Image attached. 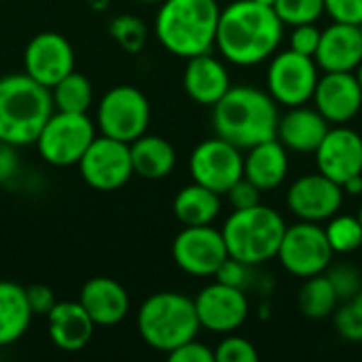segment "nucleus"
Segmentation results:
<instances>
[{
    "mask_svg": "<svg viewBox=\"0 0 362 362\" xmlns=\"http://www.w3.org/2000/svg\"><path fill=\"white\" fill-rule=\"evenodd\" d=\"M284 36V23L274 6L235 0L221 11L216 47L235 66H257L272 57Z\"/></svg>",
    "mask_w": 362,
    "mask_h": 362,
    "instance_id": "nucleus-1",
    "label": "nucleus"
},
{
    "mask_svg": "<svg viewBox=\"0 0 362 362\" xmlns=\"http://www.w3.org/2000/svg\"><path fill=\"white\" fill-rule=\"evenodd\" d=\"M278 102L269 91L238 85L212 106V125L218 138L248 151L261 142L278 138Z\"/></svg>",
    "mask_w": 362,
    "mask_h": 362,
    "instance_id": "nucleus-2",
    "label": "nucleus"
},
{
    "mask_svg": "<svg viewBox=\"0 0 362 362\" xmlns=\"http://www.w3.org/2000/svg\"><path fill=\"white\" fill-rule=\"evenodd\" d=\"M221 11L216 0H163L155 17V36L176 57L210 53Z\"/></svg>",
    "mask_w": 362,
    "mask_h": 362,
    "instance_id": "nucleus-3",
    "label": "nucleus"
},
{
    "mask_svg": "<svg viewBox=\"0 0 362 362\" xmlns=\"http://www.w3.org/2000/svg\"><path fill=\"white\" fill-rule=\"evenodd\" d=\"M51 89L25 72L0 76V140L17 148L36 142L53 115Z\"/></svg>",
    "mask_w": 362,
    "mask_h": 362,
    "instance_id": "nucleus-4",
    "label": "nucleus"
},
{
    "mask_svg": "<svg viewBox=\"0 0 362 362\" xmlns=\"http://www.w3.org/2000/svg\"><path fill=\"white\" fill-rule=\"evenodd\" d=\"M138 333L142 341L163 354L197 337L202 325L197 318L195 301L182 293L163 291L155 293L138 310Z\"/></svg>",
    "mask_w": 362,
    "mask_h": 362,
    "instance_id": "nucleus-5",
    "label": "nucleus"
},
{
    "mask_svg": "<svg viewBox=\"0 0 362 362\" xmlns=\"http://www.w3.org/2000/svg\"><path fill=\"white\" fill-rule=\"evenodd\" d=\"M221 231L229 257L255 267L278 257L286 223L274 208L259 204L246 210H233Z\"/></svg>",
    "mask_w": 362,
    "mask_h": 362,
    "instance_id": "nucleus-6",
    "label": "nucleus"
},
{
    "mask_svg": "<svg viewBox=\"0 0 362 362\" xmlns=\"http://www.w3.org/2000/svg\"><path fill=\"white\" fill-rule=\"evenodd\" d=\"M98 136V125L87 112L53 110L36 138L40 159L55 168L78 165L81 157Z\"/></svg>",
    "mask_w": 362,
    "mask_h": 362,
    "instance_id": "nucleus-7",
    "label": "nucleus"
},
{
    "mask_svg": "<svg viewBox=\"0 0 362 362\" xmlns=\"http://www.w3.org/2000/svg\"><path fill=\"white\" fill-rule=\"evenodd\" d=\"M151 123V104L146 95L134 85H117L108 89L95 110V125L100 134L134 142L144 136Z\"/></svg>",
    "mask_w": 362,
    "mask_h": 362,
    "instance_id": "nucleus-8",
    "label": "nucleus"
},
{
    "mask_svg": "<svg viewBox=\"0 0 362 362\" xmlns=\"http://www.w3.org/2000/svg\"><path fill=\"white\" fill-rule=\"evenodd\" d=\"M333 255L335 252L329 244L325 227L312 221H301L293 227H286L278 250L282 267L295 278H312L325 274Z\"/></svg>",
    "mask_w": 362,
    "mask_h": 362,
    "instance_id": "nucleus-9",
    "label": "nucleus"
},
{
    "mask_svg": "<svg viewBox=\"0 0 362 362\" xmlns=\"http://www.w3.org/2000/svg\"><path fill=\"white\" fill-rule=\"evenodd\" d=\"M318 78L320 74L314 57L286 49L272 55V64L267 68V91L286 108L303 106L314 98Z\"/></svg>",
    "mask_w": 362,
    "mask_h": 362,
    "instance_id": "nucleus-10",
    "label": "nucleus"
},
{
    "mask_svg": "<svg viewBox=\"0 0 362 362\" xmlns=\"http://www.w3.org/2000/svg\"><path fill=\"white\" fill-rule=\"evenodd\" d=\"M78 172L85 185L95 191L121 189L134 176L129 144L104 134L95 136V140L89 144L78 161Z\"/></svg>",
    "mask_w": 362,
    "mask_h": 362,
    "instance_id": "nucleus-11",
    "label": "nucleus"
},
{
    "mask_svg": "<svg viewBox=\"0 0 362 362\" xmlns=\"http://www.w3.org/2000/svg\"><path fill=\"white\" fill-rule=\"evenodd\" d=\"M189 170L195 182L225 195L244 176L242 148L218 136L204 140L193 148Z\"/></svg>",
    "mask_w": 362,
    "mask_h": 362,
    "instance_id": "nucleus-12",
    "label": "nucleus"
},
{
    "mask_svg": "<svg viewBox=\"0 0 362 362\" xmlns=\"http://www.w3.org/2000/svg\"><path fill=\"white\" fill-rule=\"evenodd\" d=\"M172 257L174 263L189 276L195 278H210L216 276L218 267L229 257L223 231L199 225V227H185L172 242Z\"/></svg>",
    "mask_w": 362,
    "mask_h": 362,
    "instance_id": "nucleus-13",
    "label": "nucleus"
},
{
    "mask_svg": "<svg viewBox=\"0 0 362 362\" xmlns=\"http://www.w3.org/2000/svg\"><path fill=\"white\" fill-rule=\"evenodd\" d=\"M72 70L74 49L59 32H40L23 49V72L49 89Z\"/></svg>",
    "mask_w": 362,
    "mask_h": 362,
    "instance_id": "nucleus-14",
    "label": "nucleus"
},
{
    "mask_svg": "<svg viewBox=\"0 0 362 362\" xmlns=\"http://www.w3.org/2000/svg\"><path fill=\"white\" fill-rule=\"evenodd\" d=\"M193 301H195L202 329H208L221 335H227L240 329L246 322L248 312H250L244 291L223 284L218 280L202 288Z\"/></svg>",
    "mask_w": 362,
    "mask_h": 362,
    "instance_id": "nucleus-15",
    "label": "nucleus"
},
{
    "mask_svg": "<svg viewBox=\"0 0 362 362\" xmlns=\"http://www.w3.org/2000/svg\"><path fill=\"white\" fill-rule=\"evenodd\" d=\"M344 202V189L329 176L316 172L305 174L293 182L286 195L288 210L301 218L312 223H322L335 216Z\"/></svg>",
    "mask_w": 362,
    "mask_h": 362,
    "instance_id": "nucleus-16",
    "label": "nucleus"
},
{
    "mask_svg": "<svg viewBox=\"0 0 362 362\" xmlns=\"http://www.w3.org/2000/svg\"><path fill=\"white\" fill-rule=\"evenodd\" d=\"M318 172L337 185L362 174V138L350 127H331L316 148Z\"/></svg>",
    "mask_w": 362,
    "mask_h": 362,
    "instance_id": "nucleus-17",
    "label": "nucleus"
},
{
    "mask_svg": "<svg viewBox=\"0 0 362 362\" xmlns=\"http://www.w3.org/2000/svg\"><path fill=\"white\" fill-rule=\"evenodd\" d=\"M312 100L329 123L344 125L361 112L362 87L354 72H325Z\"/></svg>",
    "mask_w": 362,
    "mask_h": 362,
    "instance_id": "nucleus-18",
    "label": "nucleus"
},
{
    "mask_svg": "<svg viewBox=\"0 0 362 362\" xmlns=\"http://www.w3.org/2000/svg\"><path fill=\"white\" fill-rule=\"evenodd\" d=\"M314 59L325 72H354L362 62L361 28L356 23L333 21L322 30Z\"/></svg>",
    "mask_w": 362,
    "mask_h": 362,
    "instance_id": "nucleus-19",
    "label": "nucleus"
},
{
    "mask_svg": "<svg viewBox=\"0 0 362 362\" xmlns=\"http://www.w3.org/2000/svg\"><path fill=\"white\" fill-rule=\"evenodd\" d=\"M78 301L95 327H115L129 314V295L125 286L108 276L89 278L78 293Z\"/></svg>",
    "mask_w": 362,
    "mask_h": 362,
    "instance_id": "nucleus-20",
    "label": "nucleus"
},
{
    "mask_svg": "<svg viewBox=\"0 0 362 362\" xmlns=\"http://www.w3.org/2000/svg\"><path fill=\"white\" fill-rule=\"evenodd\" d=\"M95 322L81 301H57L47 314V333L53 346L62 352H81L89 346Z\"/></svg>",
    "mask_w": 362,
    "mask_h": 362,
    "instance_id": "nucleus-21",
    "label": "nucleus"
},
{
    "mask_svg": "<svg viewBox=\"0 0 362 362\" xmlns=\"http://www.w3.org/2000/svg\"><path fill=\"white\" fill-rule=\"evenodd\" d=\"M182 87L193 102L202 106H214L229 91L231 78L225 64L218 57L202 53L187 59Z\"/></svg>",
    "mask_w": 362,
    "mask_h": 362,
    "instance_id": "nucleus-22",
    "label": "nucleus"
},
{
    "mask_svg": "<svg viewBox=\"0 0 362 362\" xmlns=\"http://www.w3.org/2000/svg\"><path fill=\"white\" fill-rule=\"evenodd\" d=\"M329 121L314 106H293L278 121V140L295 153H316L329 132Z\"/></svg>",
    "mask_w": 362,
    "mask_h": 362,
    "instance_id": "nucleus-23",
    "label": "nucleus"
},
{
    "mask_svg": "<svg viewBox=\"0 0 362 362\" xmlns=\"http://www.w3.org/2000/svg\"><path fill=\"white\" fill-rule=\"evenodd\" d=\"M286 151L288 148L278 138L248 148V155L244 157V176L261 191H272L280 187L288 174Z\"/></svg>",
    "mask_w": 362,
    "mask_h": 362,
    "instance_id": "nucleus-24",
    "label": "nucleus"
},
{
    "mask_svg": "<svg viewBox=\"0 0 362 362\" xmlns=\"http://www.w3.org/2000/svg\"><path fill=\"white\" fill-rule=\"evenodd\" d=\"M34 312L28 303L25 286L0 280V346H11L19 341L30 325Z\"/></svg>",
    "mask_w": 362,
    "mask_h": 362,
    "instance_id": "nucleus-25",
    "label": "nucleus"
},
{
    "mask_svg": "<svg viewBox=\"0 0 362 362\" xmlns=\"http://www.w3.org/2000/svg\"><path fill=\"white\" fill-rule=\"evenodd\" d=\"M134 174L144 180H161L172 174L176 165V151L172 142L161 136H140L129 142Z\"/></svg>",
    "mask_w": 362,
    "mask_h": 362,
    "instance_id": "nucleus-26",
    "label": "nucleus"
},
{
    "mask_svg": "<svg viewBox=\"0 0 362 362\" xmlns=\"http://www.w3.org/2000/svg\"><path fill=\"white\" fill-rule=\"evenodd\" d=\"M172 210L185 227L212 225L221 212V195L193 180L176 193Z\"/></svg>",
    "mask_w": 362,
    "mask_h": 362,
    "instance_id": "nucleus-27",
    "label": "nucleus"
},
{
    "mask_svg": "<svg viewBox=\"0 0 362 362\" xmlns=\"http://www.w3.org/2000/svg\"><path fill=\"white\" fill-rule=\"evenodd\" d=\"M53 108L62 112H89L93 104V87L91 81L83 74L72 70L59 83L51 87Z\"/></svg>",
    "mask_w": 362,
    "mask_h": 362,
    "instance_id": "nucleus-28",
    "label": "nucleus"
},
{
    "mask_svg": "<svg viewBox=\"0 0 362 362\" xmlns=\"http://www.w3.org/2000/svg\"><path fill=\"white\" fill-rule=\"evenodd\" d=\"M337 301H339V297H337L329 276H322V274L305 278V284L299 291V308H301L303 316L312 318V320L329 318L335 312Z\"/></svg>",
    "mask_w": 362,
    "mask_h": 362,
    "instance_id": "nucleus-29",
    "label": "nucleus"
},
{
    "mask_svg": "<svg viewBox=\"0 0 362 362\" xmlns=\"http://www.w3.org/2000/svg\"><path fill=\"white\" fill-rule=\"evenodd\" d=\"M325 231H327L333 252L348 255L362 246V225L358 216L335 214L329 218V225L325 227Z\"/></svg>",
    "mask_w": 362,
    "mask_h": 362,
    "instance_id": "nucleus-30",
    "label": "nucleus"
},
{
    "mask_svg": "<svg viewBox=\"0 0 362 362\" xmlns=\"http://www.w3.org/2000/svg\"><path fill=\"white\" fill-rule=\"evenodd\" d=\"M108 34L110 38L127 53H138L142 51V47L146 45V38H148V28L146 23L136 17V15H129V13H123V15H117L110 25H108Z\"/></svg>",
    "mask_w": 362,
    "mask_h": 362,
    "instance_id": "nucleus-31",
    "label": "nucleus"
},
{
    "mask_svg": "<svg viewBox=\"0 0 362 362\" xmlns=\"http://www.w3.org/2000/svg\"><path fill=\"white\" fill-rule=\"evenodd\" d=\"M274 11L284 25L316 23L325 13V0H278Z\"/></svg>",
    "mask_w": 362,
    "mask_h": 362,
    "instance_id": "nucleus-32",
    "label": "nucleus"
},
{
    "mask_svg": "<svg viewBox=\"0 0 362 362\" xmlns=\"http://www.w3.org/2000/svg\"><path fill=\"white\" fill-rule=\"evenodd\" d=\"M214 358L216 362H257L259 352L252 346V341L227 333V337L216 346Z\"/></svg>",
    "mask_w": 362,
    "mask_h": 362,
    "instance_id": "nucleus-33",
    "label": "nucleus"
},
{
    "mask_svg": "<svg viewBox=\"0 0 362 362\" xmlns=\"http://www.w3.org/2000/svg\"><path fill=\"white\" fill-rule=\"evenodd\" d=\"M335 329L348 341H362V314L350 301L335 310Z\"/></svg>",
    "mask_w": 362,
    "mask_h": 362,
    "instance_id": "nucleus-34",
    "label": "nucleus"
},
{
    "mask_svg": "<svg viewBox=\"0 0 362 362\" xmlns=\"http://www.w3.org/2000/svg\"><path fill=\"white\" fill-rule=\"evenodd\" d=\"M329 280L339 299L348 301L361 291V274L350 265H337L329 272Z\"/></svg>",
    "mask_w": 362,
    "mask_h": 362,
    "instance_id": "nucleus-35",
    "label": "nucleus"
},
{
    "mask_svg": "<svg viewBox=\"0 0 362 362\" xmlns=\"http://www.w3.org/2000/svg\"><path fill=\"white\" fill-rule=\"evenodd\" d=\"M320 36H322V30H318L314 23L293 25V32H291V49L297 51V53H301V55L314 57L316 51H318V45H320Z\"/></svg>",
    "mask_w": 362,
    "mask_h": 362,
    "instance_id": "nucleus-36",
    "label": "nucleus"
},
{
    "mask_svg": "<svg viewBox=\"0 0 362 362\" xmlns=\"http://www.w3.org/2000/svg\"><path fill=\"white\" fill-rule=\"evenodd\" d=\"M261 193L263 191L255 182H250L246 176H242L225 195L229 197V204L233 206V210H246V208L261 204Z\"/></svg>",
    "mask_w": 362,
    "mask_h": 362,
    "instance_id": "nucleus-37",
    "label": "nucleus"
},
{
    "mask_svg": "<svg viewBox=\"0 0 362 362\" xmlns=\"http://www.w3.org/2000/svg\"><path fill=\"white\" fill-rule=\"evenodd\" d=\"M325 11L333 21L362 23V0H325Z\"/></svg>",
    "mask_w": 362,
    "mask_h": 362,
    "instance_id": "nucleus-38",
    "label": "nucleus"
},
{
    "mask_svg": "<svg viewBox=\"0 0 362 362\" xmlns=\"http://www.w3.org/2000/svg\"><path fill=\"white\" fill-rule=\"evenodd\" d=\"M170 362H216L214 358V350H210L206 344L191 339L182 346H178L176 350H172L168 354Z\"/></svg>",
    "mask_w": 362,
    "mask_h": 362,
    "instance_id": "nucleus-39",
    "label": "nucleus"
},
{
    "mask_svg": "<svg viewBox=\"0 0 362 362\" xmlns=\"http://www.w3.org/2000/svg\"><path fill=\"white\" fill-rule=\"evenodd\" d=\"M248 269H250V265H246V263H242V261H238L233 257H227L225 263L216 272V280L244 291V286L248 284Z\"/></svg>",
    "mask_w": 362,
    "mask_h": 362,
    "instance_id": "nucleus-40",
    "label": "nucleus"
},
{
    "mask_svg": "<svg viewBox=\"0 0 362 362\" xmlns=\"http://www.w3.org/2000/svg\"><path fill=\"white\" fill-rule=\"evenodd\" d=\"M25 295H28V303L34 312V316H45L55 308V293L53 288H49L47 284H32L25 286Z\"/></svg>",
    "mask_w": 362,
    "mask_h": 362,
    "instance_id": "nucleus-41",
    "label": "nucleus"
},
{
    "mask_svg": "<svg viewBox=\"0 0 362 362\" xmlns=\"http://www.w3.org/2000/svg\"><path fill=\"white\" fill-rule=\"evenodd\" d=\"M19 170V159H17V146L6 144L0 140V185L8 182Z\"/></svg>",
    "mask_w": 362,
    "mask_h": 362,
    "instance_id": "nucleus-42",
    "label": "nucleus"
},
{
    "mask_svg": "<svg viewBox=\"0 0 362 362\" xmlns=\"http://www.w3.org/2000/svg\"><path fill=\"white\" fill-rule=\"evenodd\" d=\"M341 189H344V193H348V195H358V193H362V174L350 178L348 182H344Z\"/></svg>",
    "mask_w": 362,
    "mask_h": 362,
    "instance_id": "nucleus-43",
    "label": "nucleus"
},
{
    "mask_svg": "<svg viewBox=\"0 0 362 362\" xmlns=\"http://www.w3.org/2000/svg\"><path fill=\"white\" fill-rule=\"evenodd\" d=\"M87 4H89L93 11H104V8H108L110 0H87Z\"/></svg>",
    "mask_w": 362,
    "mask_h": 362,
    "instance_id": "nucleus-44",
    "label": "nucleus"
},
{
    "mask_svg": "<svg viewBox=\"0 0 362 362\" xmlns=\"http://www.w3.org/2000/svg\"><path fill=\"white\" fill-rule=\"evenodd\" d=\"M348 301H350V303H352V305H354V308H356V310L362 314V288L356 293V295H354V297H352V299H348Z\"/></svg>",
    "mask_w": 362,
    "mask_h": 362,
    "instance_id": "nucleus-45",
    "label": "nucleus"
},
{
    "mask_svg": "<svg viewBox=\"0 0 362 362\" xmlns=\"http://www.w3.org/2000/svg\"><path fill=\"white\" fill-rule=\"evenodd\" d=\"M354 74H356V78H358V83H361V87H362V62H361V66L354 70Z\"/></svg>",
    "mask_w": 362,
    "mask_h": 362,
    "instance_id": "nucleus-46",
    "label": "nucleus"
},
{
    "mask_svg": "<svg viewBox=\"0 0 362 362\" xmlns=\"http://www.w3.org/2000/svg\"><path fill=\"white\" fill-rule=\"evenodd\" d=\"M255 2H261V4H267V6H274L278 0H255Z\"/></svg>",
    "mask_w": 362,
    "mask_h": 362,
    "instance_id": "nucleus-47",
    "label": "nucleus"
},
{
    "mask_svg": "<svg viewBox=\"0 0 362 362\" xmlns=\"http://www.w3.org/2000/svg\"><path fill=\"white\" fill-rule=\"evenodd\" d=\"M138 2H142V4H161L163 0H138Z\"/></svg>",
    "mask_w": 362,
    "mask_h": 362,
    "instance_id": "nucleus-48",
    "label": "nucleus"
},
{
    "mask_svg": "<svg viewBox=\"0 0 362 362\" xmlns=\"http://www.w3.org/2000/svg\"><path fill=\"white\" fill-rule=\"evenodd\" d=\"M358 221H361V225H362V208L358 210Z\"/></svg>",
    "mask_w": 362,
    "mask_h": 362,
    "instance_id": "nucleus-49",
    "label": "nucleus"
},
{
    "mask_svg": "<svg viewBox=\"0 0 362 362\" xmlns=\"http://www.w3.org/2000/svg\"><path fill=\"white\" fill-rule=\"evenodd\" d=\"M358 28H361V34H362V23H358Z\"/></svg>",
    "mask_w": 362,
    "mask_h": 362,
    "instance_id": "nucleus-50",
    "label": "nucleus"
},
{
    "mask_svg": "<svg viewBox=\"0 0 362 362\" xmlns=\"http://www.w3.org/2000/svg\"><path fill=\"white\" fill-rule=\"evenodd\" d=\"M0 2H4V0H0Z\"/></svg>",
    "mask_w": 362,
    "mask_h": 362,
    "instance_id": "nucleus-51",
    "label": "nucleus"
}]
</instances>
